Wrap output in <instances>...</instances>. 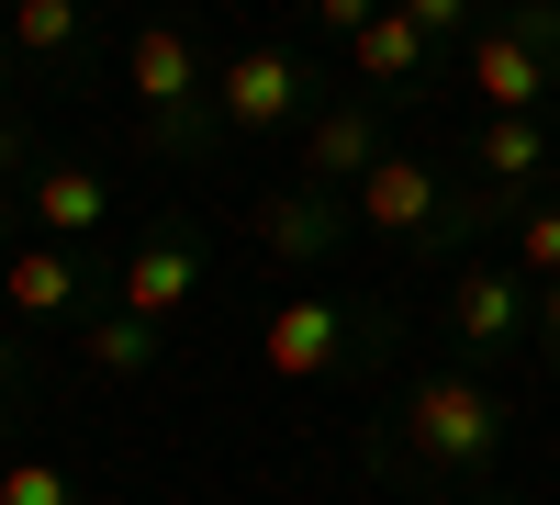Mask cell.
I'll list each match as a JSON object with an SVG mask.
<instances>
[{"label":"cell","mask_w":560,"mask_h":505,"mask_svg":"<svg viewBox=\"0 0 560 505\" xmlns=\"http://www.w3.org/2000/svg\"><path fill=\"white\" fill-rule=\"evenodd\" d=\"M404 472H482L504 449V393L482 371H427L404 393Z\"/></svg>","instance_id":"1"},{"label":"cell","mask_w":560,"mask_h":505,"mask_svg":"<svg viewBox=\"0 0 560 505\" xmlns=\"http://www.w3.org/2000/svg\"><path fill=\"white\" fill-rule=\"evenodd\" d=\"M314 113V79L292 45H247V57H224L213 68V124L224 135H280V124H303Z\"/></svg>","instance_id":"2"},{"label":"cell","mask_w":560,"mask_h":505,"mask_svg":"<svg viewBox=\"0 0 560 505\" xmlns=\"http://www.w3.org/2000/svg\"><path fill=\"white\" fill-rule=\"evenodd\" d=\"M348 214L370 225V237H459V225H471V214L448 203V180H438L427 158H404V147L370 158V180L348 192Z\"/></svg>","instance_id":"3"},{"label":"cell","mask_w":560,"mask_h":505,"mask_svg":"<svg viewBox=\"0 0 560 505\" xmlns=\"http://www.w3.org/2000/svg\"><path fill=\"white\" fill-rule=\"evenodd\" d=\"M124 79H135V102H147V113L179 135V147L202 135V124H191V102H202L213 79H202V57H191V34H179V23H135V57H124Z\"/></svg>","instance_id":"4"},{"label":"cell","mask_w":560,"mask_h":505,"mask_svg":"<svg viewBox=\"0 0 560 505\" xmlns=\"http://www.w3.org/2000/svg\"><path fill=\"white\" fill-rule=\"evenodd\" d=\"M471 90H482V113H538L549 90H560V68H549V45L504 12V23L471 34Z\"/></svg>","instance_id":"5"},{"label":"cell","mask_w":560,"mask_h":505,"mask_svg":"<svg viewBox=\"0 0 560 505\" xmlns=\"http://www.w3.org/2000/svg\"><path fill=\"white\" fill-rule=\"evenodd\" d=\"M538 326V303H527V282H516V269H459V282H448V337L459 348H516Z\"/></svg>","instance_id":"6"},{"label":"cell","mask_w":560,"mask_h":505,"mask_svg":"<svg viewBox=\"0 0 560 505\" xmlns=\"http://www.w3.org/2000/svg\"><path fill=\"white\" fill-rule=\"evenodd\" d=\"M258 359H269V382H314V371H337V359H348V303H325V292L280 303L269 337H258Z\"/></svg>","instance_id":"7"},{"label":"cell","mask_w":560,"mask_h":505,"mask_svg":"<svg viewBox=\"0 0 560 505\" xmlns=\"http://www.w3.org/2000/svg\"><path fill=\"white\" fill-rule=\"evenodd\" d=\"M348 68H359V90H415L438 68V34L404 12V0H382V12H370L359 34H348Z\"/></svg>","instance_id":"8"},{"label":"cell","mask_w":560,"mask_h":505,"mask_svg":"<svg viewBox=\"0 0 560 505\" xmlns=\"http://www.w3.org/2000/svg\"><path fill=\"white\" fill-rule=\"evenodd\" d=\"M337 237H348V203L325 180H292V192L258 203V248L269 259H337Z\"/></svg>","instance_id":"9"},{"label":"cell","mask_w":560,"mask_h":505,"mask_svg":"<svg viewBox=\"0 0 560 505\" xmlns=\"http://www.w3.org/2000/svg\"><path fill=\"white\" fill-rule=\"evenodd\" d=\"M370 158H382V124H370V102H337L303 124V180H325V192H359Z\"/></svg>","instance_id":"10"},{"label":"cell","mask_w":560,"mask_h":505,"mask_svg":"<svg viewBox=\"0 0 560 505\" xmlns=\"http://www.w3.org/2000/svg\"><path fill=\"white\" fill-rule=\"evenodd\" d=\"M471 169H482V203H516L527 180L549 169V124H538V113H482V147H471Z\"/></svg>","instance_id":"11"},{"label":"cell","mask_w":560,"mask_h":505,"mask_svg":"<svg viewBox=\"0 0 560 505\" xmlns=\"http://www.w3.org/2000/svg\"><path fill=\"white\" fill-rule=\"evenodd\" d=\"M191 282H202L191 237H158V248H135V259H124V314H158V326H168V314L191 303Z\"/></svg>","instance_id":"12"},{"label":"cell","mask_w":560,"mask_h":505,"mask_svg":"<svg viewBox=\"0 0 560 505\" xmlns=\"http://www.w3.org/2000/svg\"><path fill=\"white\" fill-rule=\"evenodd\" d=\"M102 214H113L102 169H68V158H45V169H34V225H45V237H90Z\"/></svg>","instance_id":"13"},{"label":"cell","mask_w":560,"mask_h":505,"mask_svg":"<svg viewBox=\"0 0 560 505\" xmlns=\"http://www.w3.org/2000/svg\"><path fill=\"white\" fill-rule=\"evenodd\" d=\"M0 303H12V314H68L79 303V259H57V248L0 259Z\"/></svg>","instance_id":"14"},{"label":"cell","mask_w":560,"mask_h":505,"mask_svg":"<svg viewBox=\"0 0 560 505\" xmlns=\"http://www.w3.org/2000/svg\"><path fill=\"white\" fill-rule=\"evenodd\" d=\"M90 371H102V382L158 371V314H102V326H90Z\"/></svg>","instance_id":"15"},{"label":"cell","mask_w":560,"mask_h":505,"mask_svg":"<svg viewBox=\"0 0 560 505\" xmlns=\"http://www.w3.org/2000/svg\"><path fill=\"white\" fill-rule=\"evenodd\" d=\"M12 45L23 57H68L79 45V0H12Z\"/></svg>","instance_id":"16"},{"label":"cell","mask_w":560,"mask_h":505,"mask_svg":"<svg viewBox=\"0 0 560 505\" xmlns=\"http://www.w3.org/2000/svg\"><path fill=\"white\" fill-rule=\"evenodd\" d=\"M0 505H79V483L57 461H0Z\"/></svg>","instance_id":"17"},{"label":"cell","mask_w":560,"mask_h":505,"mask_svg":"<svg viewBox=\"0 0 560 505\" xmlns=\"http://www.w3.org/2000/svg\"><path fill=\"white\" fill-rule=\"evenodd\" d=\"M516 269H527V282H560V203L516 214Z\"/></svg>","instance_id":"18"},{"label":"cell","mask_w":560,"mask_h":505,"mask_svg":"<svg viewBox=\"0 0 560 505\" xmlns=\"http://www.w3.org/2000/svg\"><path fill=\"white\" fill-rule=\"evenodd\" d=\"M404 12L427 23L438 45H471V34H482V0H404Z\"/></svg>","instance_id":"19"},{"label":"cell","mask_w":560,"mask_h":505,"mask_svg":"<svg viewBox=\"0 0 560 505\" xmlns=\"http://www.w3.org/2000/svg\"><path fill=\"white\" fill-rule=\"evenodd\" d=\"M303 12H314V23H325V34H359V23H370V12H382V0H303Z\"/></svg>","instance_id":"20"},{"label":"cell","mask_w":560,"mask_h":505,"mask_svg":"<svg viewBox=\"0 0 560 505\" xmlns=\"http://www.w3.org/2000/svg\"><path fill=\"white\" fill-rule=\"evenodd\" d=\"M516 23H527V34L549 45V68H560V0H527V12H516Z\"/></svg>","instance_id":"21"},{"label":"cell","mask_w":560,"mask_h":505,"mask_svg":"<svg viewBox=\"0 0 560 505\" xmlns=\"http://www.w3.org/2000/svg\"><path fill=\"white\" fill-rule=\"evenodd\" d=\"M538 337L560 348V282H538Z\"/></svg>","instance_id":"22"},{"label":"cell","mask_w":560,"mask_h":505,"mask_svg":"<svg viewBox=\"0 0 560 505\" xmlns=\"http://www.w3.org/2000/svg\"><path fill=\"white\" fill-rule=\"evenodd\" d=\"M0 393H12V337H0Z\"/></svg>","instance_id":"23"},{"label":"cell","mask_w":560,"mask_h":505,"mask_svg":"<svg viewBox=\"0 0 560 505\" xmlns=\"http://www.w3.org/2000/svg\"><path fill=\"white\" fill-rule=\"evenodd\" d=\"M0 237H12V203H0Z\"/></svg>","instance_id":"24"},{"label":"cell","mask_w":560,"mask_h":505,"mask_svg":"<svg viewBox=\"0 0 560 505\" xmlns=\"http://www.w3.org/2000/svg\"><path fill=\"white\" fill-rule=\"evenodd\" d=\"M0 158H12V124H0Z\"/></svg>","instance_id":"25"}]
</instances>
